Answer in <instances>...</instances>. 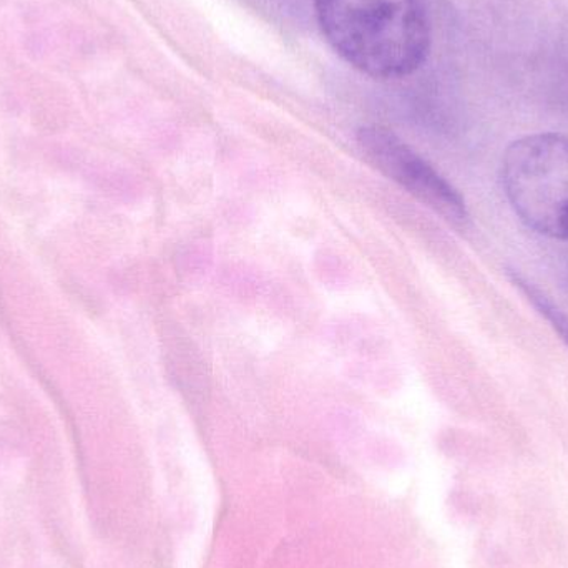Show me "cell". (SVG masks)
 <instances>
[{"label":"cell","instance_id":"7a4b0ae2","mask_svg":"<svg viewBox=\"0 0 568 568\" xmlns=\"http://www.w3.org/2000/svg\"><path fill=\"white\" fill-rule=\"evenodd\" d=\"M504 195L520 222L568 243V136L534 133L507 146L500 163Z\"/></svg>","mask_w":568,"mask_h":568},{"label":"cell","instance_id":"3957f363","mask_svg":"<svg viewBox=\"0 0 568 568\" xmlns=\"http://www.w3.org/2000/svg\"><path fill=\"white\" fill-rule=\"evenodd\" d=\"M356 142L363 155L379 172L399 183L447 223L457 229H464L469 223V210L459 190L454 189L430 163L390 130L377 125L361 126Z\"/></svg>","mask_w":568,"mask_h":568},{"label":"cell","instance_id":"277c9868","mask_svg":"<svg viewBox=\"0 0 568 568\" xmlns=\"http://www.w3.org/2000/svg\"><path fill=\"white\" fill-rule=\"evenodd\" d=\"M507 275H509L514 286L519 287L520 293L532 303L537 313L549 321L550 326L554 327V331L559 334L560 339H562L568 347V314L566 311H564L559 304H556V301H554L546 291L540 290L536 283L530 282L523 273L516 272V270H509Z\"/></svg>","mask_w":568,"mask_h":568},{"label":"cell","instance_id":"6da1fadb","mask_svg":"<svg viewBox=\"0 0 568 568\" xmlns=\"http://www.w3.org/2000/svg\"><path fill=\"white\" fill-rule=\"evenodd\" d=\"M331 49L364 75L396 80L429 57L433 32L424 0H313Z\"/></svg>","mask_w":568,"mask_h":568}]
</instances>
